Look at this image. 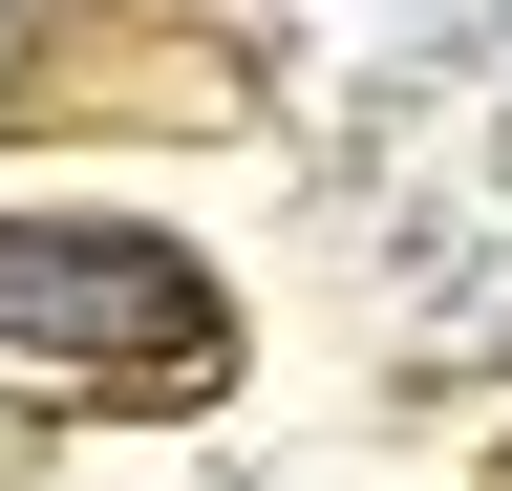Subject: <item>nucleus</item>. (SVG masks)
<instances>
[{
    "label": "nucleus",
    "instance_id": "nucleus-1",
    "mask_svg": "<svg viewBox=\"0 0 512 491\" xmlns=\"http://www.w3.org/2000/svg\"><path fill=\"white\" fill-rule=\"evenodd\" d=\"M0 321L22 342H128L150 385H214V299H192V257H150V235H64V214H0Z\"/></svg>",
    "mask_w": 512,
    "mask_h": 491
},
{
    "label": "nucleus",
    "instance_id": "nucleus-2",
    "mask_svg": "<svg viewBox=\"0 0 512 491\" xmlns=\"http://www.w3.org/2000/svg\"><path fill=\"white\" fill-rule=\"evenodd\" d=\"M0 22H22V0H0Z\"/></svg>",
    "mask_w": 512,
    "mask_h": 491
}]
</instances>
